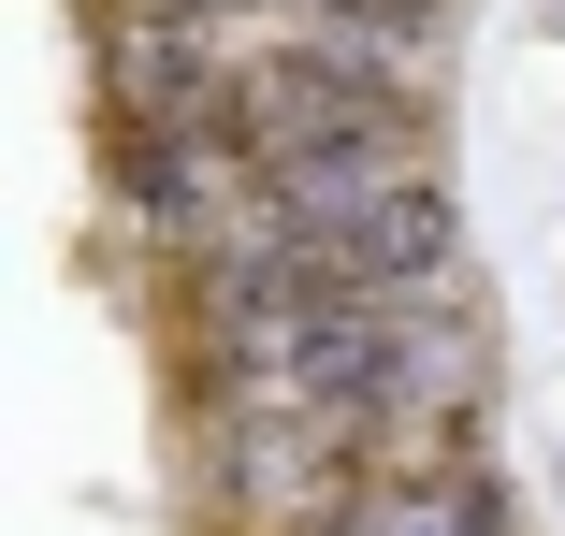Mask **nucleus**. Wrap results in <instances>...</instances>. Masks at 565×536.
<instances>
[{"label":"nucleus","instance_id":"obj_1","mask_svg":"<svg viewBox=\"0 0 565 536\" xmlns=\"http://www.w3.org/2000/svg\"><path fill=\"white\" fill-rule=\"evenodd\" d=\"M233 117H247V174H406V160H435L420 58L349 44V30H290V44L233 58Z\"/></svg>","mask_w":565,"mask_h":536},{"label":"nucleus","instance_id":"obj_2","mask_svg":"<svg viewBox=\"0 0 565 536\" xmlns=\"http://www.w3.org/2000/svg\"><path fill=\"white\" fill-rule=\"evenodd\" d=\"M233 218L276 261H305L319 290H435V276H465V203H449L435 160H406V174H247Z\"/></svg>","mask_w":565,"mask_h":536},{"label":"nucleus","instance_id":"obj_3","mask_svg":"<svg viewBox=\"0 0 565 536\" xmlns=\"http://www.w3.org/2000/svg\"><path fill=\"white\" fill-rule=\"evenodd\" d=\"M333 536H522V507H508L493 450H449V464H392Z\"/></svg>","mask_w":565,"mask_h":536}]
</instances>
